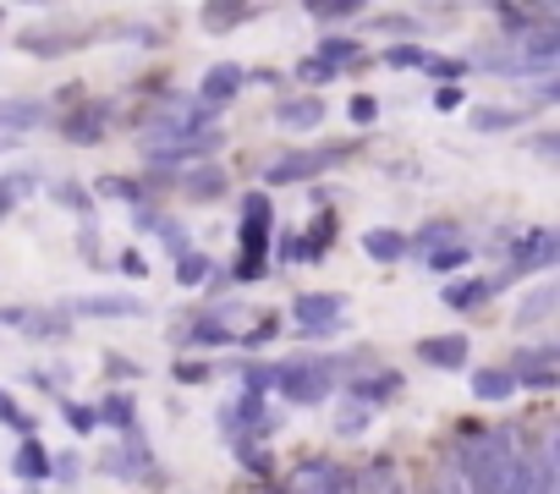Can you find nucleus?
<instances>
[{
  "label": "nucleus",
  "instance_id": "44",
  "mask_svg": "<svg viewBox=\"0 0 560 494\" xmlns=\"http://www.w3.org/2000/svg\"><path fill=\"white\" fill-rule=\"evenodd\" d=\"M280 259H287V264H314V254H308L303 231H287V236H280Z\"/></svg>",
  "mask_w": 560,
  "mask_h": 494
},
{
  "label": "nucleus",
  "instance_id": "46",
  "mask_svg": "<svg viewBox=\"0 0 560 494\" xmlns=\"http://www.w3.org/2000/svg\"><path fill=\"white\" fill-rule=\"evenodd\" d=\"M347 116H352L358 127H374V121H380V99H374V94H352Z\"/></svg>",
  "mask_w": 560,
  "mask_h": 494
},
{
  "label": "nucleus",
  "instance_id": "48",
  "mask_svg": "<svg viewBox=\"0 0 560 494\" xmlns=\"http://www.w3.org/2000/svg\"><path fill=\"white\" fill-rule=\"evenodd\" d=\"M275 330H280V319H275V314H264V319H258V330H247V336H236V341H242V346H269V341H275Z\"/></svg>",
  "mask_w": 560,
  "mask_h": 494
},
{
  "label": "nucleus",
  "instance_id": "45",
  "mask_svg": "<svg viewBox=\"0 0 560 494\" xmlns=\"http://www.w3.org/2000/svg\"><path fill=\"white\" fill-rule=\"evenodd\" d=\"M298 78H303L308 89H319V83H330V78H341V72H336L330 61H319V56H308V61L298 67Z\"/></svg>",
  "mask_w": 560,
  "mask_h": 494
},
{
  "label": "nucleus",
  "instance_id": "30",
  "mask_svg": "<svg viewBox=\"0 0 560 494\" xmlns=\"http://www.w3.org/2000/svg\"><path fill=\"white\" fill-rule=\"evenodd\" d=\"M494 17L505 23V34H511V39H527V34H533V23H544V17H555V12H527V7H494Z\"/></svg>",
  "mask_w": 560,
  "mask_h": 494
},
{
  "label": "nucleus",
  "instance_id": "6",
  "mask_svg": "<svg viewBox=\"0 0 560 494\" xmlns=\"http://www.w3.org/2000/svg\"><path fill=\"white\" fill-rule=\"evenodd\" d=\"M292 319L303 325V336H308V341H330V336H336V325L347 319V303H341V297H330V292H308V297H298V303H292Z\"/></svg>",
  "mask_w": 560,
  "mask_h": 494
},
{
  "label": "nucleus",
  "instance_id": "43",
  "mask_svg": "<svg viewBox=\"0 0 560 494\" xmlns=\"http://www.w3.org/2000/svg\"><path fill=\"white\" fill-rule=\"evenodd\" d=\"M369 417H374L369 407L347 401V407H341V417H336V434H363V428H369Z\"/></svg>",
  "mask_w": 560,
  "mask_h": 494
},
{
  "label": "nucleus",
  "instance_id": "23",
  "mask_svg": "<svg viewBox=\"0 0 560 494\" xmlns=\"http://www.w3.org/2000/svg\"><path fill=\"white\" fill-rule=\"evenodd\" d=\"M94 417L110 423V428H121V434H138V401H132L127 390H110V396L94 407Z\"/></svg>",
  "mask_w": 560,
  "mask_h": 494
},
{
  "label": "nucleus",
  "instance_id": "29",
  "mask_svg": "<svg viewBox=\"0 0 560 494\" xmlns=\"http://www.w3.org/2000/svg\"><path fill=\"white\" fill-rule=\"evenodd\" d=\"M555 303H560V286H549V281H544V286L516 308V325H538V319H549V314H555Z\"/></svg>",
  "mask_w": 560,
  "mask_h": 494
},
{
  "label": "nucleus",
  "instance_id": "21",
  "mask_svg": "<svg viewBox=\"0 0 560 494\" xmlns=\"http://www.w3.org/2000/svg\"><path fill=\"white\" fill-rule=\"evenodd\" d=\"M363 254L374 264H396V259H407V236L390 225H374V231H363Z\"/></svg>",
  "mask_w": 560,
  "mask_h": 494
},
{
  "label": "nucleus",
  "instance_id": "25",
  "mask_svg": "<svg viewBox=\"0 0 560 494\" xmlns=\"http://www.w3.org/2000/svg\"><path fill=\"white\" fill-rule=\"evenodd\" d=\"M336 220H341V214H336V203H330V198H319V214H314V225L303 231V242H308V254H314V259H325V247L336 242Z\"/></svg>",
  "mask_w": 560,
  "mask_h": 494
},
{
  "label": "nucleus",
  "instance_id": "35",
  "mask_svg": "<svg viewBox=\"0 0 560 494\" xmlns=\"http://www.w3.org/2000/svg\"><path fill=\"white\" fill-rule=\"evenodd\" d=\"M423 72H429V78H440L445 89H456V83L472 72V61H456V56H423Z\"/></svg>",
  "mask_w": 560,
  "mask_h": 494
},
{
  "label": "nucleus",
  "instance_id": "37",
  "mask_svg": "<svg viewBox=\"0 0 560 494\" xmlns=\"http://www.w3.org/2000/svg\"><path fill=\"white\" fill-rule=\"evenodd\" d=\"M28 192H34V176H28V170L0 176V220H7V214L18 209V198H28Z\"/></svg>",
  "mask_w": 560,
  "mask_h": 494
},
{
  "label": "nucleus",
  "instance_id": "8",
  "mask_svg": "<svg viewBox=\"0 0 560 494\" xmlns=\"http://www.w3.org/2000/svg\"><path fill=\"white\" fill-rule=\"evenodd\" d=\"M39 121H45V105L39 99H0V154L18 149Z\"/></svg>",
  "mask_w": 560,
  "mask_h": 494
},
{
  "label": "nucleus",
  "instance_id": "50",
  "mask_svg": "<svg viewBox=\"0 0 560 494\" xmlns=\"http://www.w3.org/2000/svg\"><path fill=\"white\" fill-rule=\"evenodd\" d=\"M374 28H390V34H401V39H412V34H418V23H412V17H380Z\"/></svg>",
  "mask_w": 560,
  "mask_h": 494
},
{
  "label": "nucleus",
  "instance_id": "1",
  "mask_svg": "<svg viewBox=\"0 0 560 494\" xmlns=\"http://www.w3.org/2000/svg\"><path fill=\"white\" fill-rule=\"evenodd\" d=\"M456 445H462L456 467H462L472 494H527V456L516 450V439L505 428L462 423Z\"/></svg>",
  "mask_w": 560,
  "mask_h": 494
},
{
  "label": "nucleus",
  "instance_id": "10",
  "mask_svg": "<svg viewBox=\"0 0 560 494\" xmlns=\"http://www.w3.org/2000/svg\"><path fill=\"white\" fill-rule=\"evenodd\" d=\"M220 149V132H203V138H182V143H154L149 149V165H154V176L160 170H171V165H187V160H209Z\"/></svg>",
  "mask_w": 560,
  "mask_h": 494
},
{
  "label": "nucleus",
  "instance_id": "20",
  "mask_svg": "<svg viewBox=\"0 0 560 494\" xmlns=\"http://www.w3.org/2000/svg\"><path fill=\"white\" fill-rule=\"evenodd\" d=\"M440 297H445V308H456V314H472V308H483V303L494 297V281H483V275H472V281H451Z\"/></svg>",
  "mask_w": 560,
  "mask_h": 494
},
{
  "label": "nucleus",
  "instance_id": "32",
  "mask_svg": "<svg viewBox=\"0 0 560 494\" xmlns=\"http://www.w3.org/2000/svg\"><path fill=\"white\" fill-rule=\"evenodd\" d=\"M358 56H363V45H358L352 34H330V39L319 45V61H330L336 72H341V67H352Z\"/></svg>",
  "mask_w": 560,
  "mask_h": 494
},
{
  "label": "nucleus",
  "instance_id": "17",
  "mask_svg": "<svg viewBox=\"0 0 560 494\" xmlns=\"http://www.w3.org/2000/svg\"><path fill=\"white\" fill-rule=\"evenodd\" d=\"M258 17V7H242V0H209V7L198 12V23L209 34H231V28H247Z\"/></svg>",
  "mask_w": 560,
  "mask_h": 494
},
{
  "label": "nucleus",
  "instance_id": "33",
  "mask_svg": "<svg viewBox=\"0 0 560 494\" xmlns=\"http://www.w3.org/2000/svg\"><path fill=\"white\" fill-rule=\"evenodd\" d=\"M100 192H105V198H116V203H132V209H143V203H149V187H143V181H132V176H105V181H100Z\"/></svg>",
  "mask_w": 560,
  "mask_h": 494
},
{
  "label": "nucleus",
  "instance_id": "34",
  "mask_svg": "<svg viewBox=\"0 0 560 494\" xmlns=\"http://www.w3.org/2000/svg\"><path fill=\"white\" fill-rule=\"evenodd\" d=\"M209 275H214L209 254H192V247H187V254L176 259V281H182V286H209Z\"/></svg>",
  "mask_w": 560,
  "mask_h": 494
},
{
  "label": "nucleus",
  "instance_id": "16",
  "mask_svg": "<svg viewBox=\"0 0 560 494\" xmlns=\"http://www.w3.org/2000/svg\"><path fill=\"white\" fill-rule=\"evenodd\" d=\"M347 396H352L358 407L374 412L380 401H396V396H401V374H396V368H380V374H369V379H352Z\"/></svg>",
  "mask_w": 560,
  "mask_h": 494
},
{
  "label": "nucleus",
  "instance_id": "3",
  "mask_svg": "<svg viewBox=\"0 0 560 494\" xmlns=\"http://www.w3.org/2000/svg\"><path fill=\"white\" fill-rule=\"evenodd\" d=\"M555 259H560V236H555L549 225L522 231V236L511 242V254H505V275L494 281V292H500V286H511V281H522V275H533V270H549Z\"/></svg>",
  "mask_w": 560,
  "mask_h": 494
},
{
  "label": "nucleus",
  "instance_id": "5",
  "mask_svg": "<svg viewBox=\"0 0 560 494\" xmlns=\"http://www.w3.org/2000/svg\"><path fill=\"white\" fill-rule=\"evenodd\" d=\"M347 160V149L336 143V149H303V154H280L269 170H264V181L269 187H292V181H314V176H325L330 165H341Z\"/></svg>",
  "mask_w": 560,
  "mask_h": 494
},
{
  "label": "nucleus",
  "instance_id": "38",
  "mask_svg": "<svg viewBox=\"0 0 560 494\" xmlns=\"http://www.w3.org/2000/svg\"><path fill=\"white\" fill-rule=\"evenodd\" d=\"M434 275H451V270H462V264H472V247L467 242H456V247H440V254H429L423 259Z\"/></svg>",
  "mask_w": 560,
  "mask_h": 494
},
{
  "label": "nucleus",
  "instance_id": "47",
  "mask_svg": "<svg viewBox=\"0 0 560 494\" xmlns=\"http://www.w3.org/2000/svg\"><path fill=\"white\" fill-rule=\"evenodd\" d=\"M423 56L429 50H418V45H390L385 50V67H423Z\"/></svg>",
  "mask_w": 560,
  "mask_h": 494
},
{
  "label": "nucleus",
  "instance_id": "4",
  "mask_svg": "<svg viewBox=\"0 0 560 494\" xmlns=\"http://www.w3.org/2000/svg\"><path fill=\"white\" fill-rule=\"evenodd\" d=\"M330 374H336V363H314V357H303V363H280V368H275V385H280V396H287V401L314 407V401L330 396Z\"/></svg>",
  "mask_w": 560,
  "mask_h": 494
},
{
  "label": "nucleus",
  "instance_id": "26",
  "mask_svg": "<svg viewBox=\"0 0 560 494\" xmlns=\"http://www.w3.org/2000/svg\"><path fill=\"white\" fill-rule=\"evenodd\" d=\"M23 483H45L56 467H50V450L39 445V439H23V450H18V467H12Z\"/></svg>",
  "mask_w": 560,
  "mask_h": 494
},
{
  "label": "nucleus",
  "instance_id": "24",
  "mask_svg": "<svg viewBox=\"0 0 560 494\" xmlns=\"http://www.w3.org/2000/svg\"><path fill=\"white\" fill-rule=\"evenodd\" d=\"M467 385H472V396H478V401H511V396H516L511 368H478Z\"/></svg>",
  "mask_w": 560,
  "mask_h": 494
},
{
  "label": "nucleus",
  "instance_id": "53",
  "mask_svg": "<svg viewBox=\"0 0 560 494\" xmlns=\"http://www.w3.org/2000/svg\"><path fill=\"white\" fill-rule=\"evenodd\" d=\"M533 149H538V154H544V160H555V149H560V143H555V132H544V138H538V143H533Z\"/></svg>",
  "mask_w": 560,
  "mask_h": 494
},
{
  "label": "nucleus",
  "instance_id": "52",
  "mask_svg": "<svg viewBox=\"0 0 560 494\" xmlns=\"http://www.w3.org/2000/svg\"><path fill=\"white\" fill-rule=\"evenodd\" d=\"M105 368H110V374H127V379L138 374V363H132V357H105Z\"/></svg>",
  "mask_w": 560,
  "mask_h": 494
},
{
  "label": "nucleus",
  "instance_id": "11",
  "mask_svg": "<svg viewBox=\"0 0 560 494\" xmlns=\"http://www.w3.org/2000/svg\"><path fill=\"white\" fill-rule=\"evenodd\" d=\"M231 319H236V308L225 303V308H214V314L192 319L176 341H182V346H203V352H209V346H231V341H236V336H231Z\"/></svg>",
  "mask_w": 560,
  "mask_h": 494
},
{
  "label": "nucleus",
  "instance_id": "31",
  "mask_svg": "<svg viewBox=\"0 0 560 494\" xmlns=\"http://www.w3.org/2000/svg\"><path fill=\"white\" fill-rule=\"evenodd\" d=\"M18 45H23L28 56H61V50L83 45V34H23Z\"/></svg>",
  "mask_w": 560,
  "mask_h": 494
},
{
  "label": "nucleus",
  "instance_id": "2",
  "mask_svg": "<svg viewBox=\"0 0 560 494\" xmlns=\"http://www.w3.org/2000/svg\"><path fill=\"white\" fill-rule=\"evenodd\" d=\"M269 231H275V203H269L264 192H247L242 225H236V236H242L236 281H264V270H269Z\"/></svg>",
  "mask_w": 560,
  "mask_h": 494
},
{
  "label": "nucleus",
  "instance_id": "22",
  "mask_svg": "<svg viewBox=\"0 0 560 494\" xmlns=\"http://www.w3.org/2000/svg\"><path fill=\"white\" fill-rule=\"evenodd\" d=\"M105 116H110L105 105H83V110H72V116L61 121V132H67L72 143H100V138H105Z\"/></svg>",
  "mask_w": 560,
  "mask_h": 494
},
{
  "label": "nucleus",
  "instance_id": "18",
  "mask_svg": "<svg viewBox=\"0 0 560 494\" xmlns=\"http://www.w3.org/2000/svg\"><path fill=\"white\" fill-rule=\"evenodd\" d=\"M456 242H462V225H456V220H429L418 236H407V254L429 259V254H440V247H456Z\"/></svg>",
  "mask_w": 560,
  "mask_h": 494
},
{
  "label": "nucleus",
  "instance_id": "36",
  "mask_svg": "<svg viewBox=\"0 0 560 494\" xmlns=\"http://www.w3.org/2000/svg\"><path fill=\"white\" fill-rule=\"evenodd\" d=\"M56 203L72 209V214H83V220H94V192L83 181H56Z\"/></svg>",
  "mask_w": 560,
  "mask_h": 494
},
{
  "label": "nucleus",
  "instance_id": "49",
  "mask_svg": "<svg viewBox=\"0 0 560 494\" xmlns=\"http://www.w3.org/2000/svg\"><path fill=\"white\" fill-rule=\"evenodd\" d=\"M176 379H182V385H203V379H209V363L187 357V363H176Z\"/></svg>",
  "mask_w": 560,
  "mask_h": 494
},
{
  "label": "nucleus",
  "instance_id": "7",
  "mask_svg": "<svg viewBox=\"0 0 560 494\" xmlns=\"http://www.w3.org/2000/svg\"><path fill=\"white\" fill-rule=\"evenodd\" d=\"M555 357H560L555 341L516 346V357H511V379H516V385H533V390H549V385L560 379V374H555Z\"/></svg>",
  "mask_w": 560,
  "mask_h": 494
},
{
  "label": "nucleus",
  "instance_id": "41",
  "mask_svg": "<svg viewBox=\"0 0 560 494\" xmlns=\"http://www.w3.org/2000/svg\"><path fill=\"white\" fill-rule=\"evenodd\" d=\"M0 423H7L12 434H23V439H34V417H28V412H23V407L7 396V390H0Z\"/></svg>",
  "mask_w": 560,
  "mask_h": 494
},
{
  "label": "nucleus",
  "instance_id": "51",
  "mask_svg": "<svg viewBox=\"0 0 560 494\" xmlns=\"http://www.w3.org/2000/svg\"><path fill=\"white\" fill-rule=\"evenodd\" d=\"M434 105H440V110H456V105H462V89H440Z\"/></svg>",
  "mask_w": 560,
  "mask_h": 494
},
{
  "label": "nucleus",
  "instance_id": "19",
  "mask_svg": "<svg viewBox=\"0 0 560 494\" xmlns=\"http://www.w3.org/2000/svg\"><path fill=\"white\" fill-rule=\"evenodd\" d=\"M418 357L429 368H462L467 363V336H429V341H418Z\"/></svg>",
  "mask_w": 560,
  "mask_h": 494
},
{
  "label": "nucleus",
  "instance_id": "13",
  "mask_svg": "<svg viewBox=\"0 0 560 494\" xmlns=\"http://www.w3.org/2000/svg\"><path fill=\"white\" fill-rule=\"evenodd\" d=\"M319 121H325V99L319 94H292V99L275 105V127H287V132H314Z\"/></svg>",
  "mask_w": 560,
  "mask_h": 494
},
{
  "label": "nucleus",
  "instance_id": "9",
  "mask_svg": "<svg viewBox=\"0 0 560 494\" xmlns=\"http://www.w3.org/2000/svg\"><path fill=\"white\" fill-rule=\"evenodd\" d=\"M0 325H23L34 341H61V336H72V319H67V308H7L0 314Z\"/></svg>",
  "mask_w": 560,
  "mask_h": 494
},
{
  "label": "nucleus",
  "instance_id": "14",
  "mask_svg": "<svg viewBox=\"0 0 560 494\" xmlns=\"http://www.w3.org/2000/svg\"><path fill=\"white\" fill-rule=\"evenodd\" d=\"M143 297H83L67 308V319H143Z\"/></svg>",
  "mask_w": 560,
  "mask_h": 494
},
{
  "label": "nucleus",
  "instance_id": "27",
  "mask_svg": "<svg viewBox=\"0 0 560 494\" xmlns=\"http://www.w3.org/2000/svg\"><path fill=\"white\" fill-rule=\"evenodd\" d=\"M467 121H472V132H516L527 116L522 110H505V105H478Z\"/></svg>",
  "mask_w": 560,
  "mask_h": 494
},
{
  "label": "nucleus",
  "instance_id": "12",
  "mask_svg": "<svg viewBox=\"0 0 560 494\" xmlns=\"http://www.w3.org/2000/svg\"><path fill=\"white\" fill-rule=\"evenodd\" d=\"M242 83H247V72H242V67H231V61L209 67V72H203V83H198V99H203V110H220V105H231V99L242 94Z\"/></svg>",
  "mask_w": 560,
  "mask_h": 494
},
{
  "label": "nucleus",
  "instance_id": "39",
  "mask_svg": "<svg viewBox=\"0 0 560 494\" xmlns=\"http://www.w3.org/2000/svg\"><path fill=\"white\" fill-rule=\"evenodd\" d=\"M527 494H555V467H549V445L527 461Z\"/></svg>",
  "mask_w": 560,
  "mask_h": 494
},
{
  "label": "nucleus",
  "instance_id": "28",
  "mask_svg": "<svg viewBox=\"0 0 560 494\" xmlns=\"http://www.w3.org/2000/svg\"><path fill=\"white\" fill-rule=\"evenodd\" d=\"M182 192H187V198H220V192H225V170H220V165H198V170L182 176Z\"/></svg>",
  "mask_w": 560,
  "mask_h": 494
},
{
  "label": "nucleus",
  "instance_id": "42",
  "mask_svg": "<svg viewBox=\"0 0 560 494\" xmlns=\"http://www.w3.org/2000/svg\"><path fill=\"white\" fill-rule=\"evenodd\" d=\"M61 412H67V428H72V434H94V428H100L94 407H83V401H67Z\"/></svg>",
  "mask_w": 560,
  "mask_h": 494
},
{
  "label": "nucleus",
  "instance_id": "40",
  "mask_svg": "<svg viewBox=\"0 0 560 494\" xmlns=\"http://www.w3.org/2000/svg\"><path fill=\"white\" fill-rule=\"evenodd\" d=\"M308 17L314 23H347V17H358V0H314Z\"/></svg>",
  "mask_w": 560,
  "mask_h": 494
},
{
  "label": "nucleus",
  "instance_id": "15",
  "mask_svg": "<svg viewBox=\"0 0 560 494\" xmlns=\"http://www.w3.org/2000/svg\"><path fill=\"white\" fill-rule=\"evenodd\" d=\"M100 467H105L110 478H149L154 456H149V445H143L138 434H127V439H121V445H116V450H110V456H105Z\"/></svg>",
  "mask_w": 560,
  "mask_h": 494
}]
</instances>
